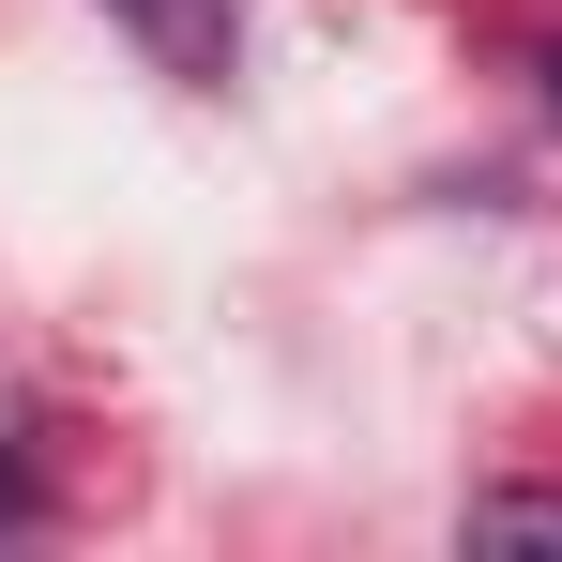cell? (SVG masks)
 Masks as SVG:
<instances>
[{
    "instance_id": "cell-1",
    "label": "cell",
    "mask_w": 562,
    "mask_h": 562,
    "mask_svg": "<svg viewBox=\"0 0 562 562\" xmlns=\"http://www.w3.org/2000/svg\"><path fill=\"white\" fill-rule=\"evenodd\" d=\"M106 15H122V31H137V46H153V61H168L183 92H228V61H244L228 0H106Z\"/></svg>"
},
{
    "instance_id": "cell-2",
    "label": "cell",
    "mask_w": 562,
    "mask_h": 562,
    "mask_svg": "<svg viewBox=\"0 0 562 562\" xmlns=\"http://www.w3.org/2000/svg\"><path fill=\"white\" fill-rule=\"evenodd\" d=\"M471 548H562V502H471Z\"/></svg>"
},
{
    "instance_id": "cell-3",
    "label": "cell",
    "mask_w": 562,
    "mask_h": 562,
    "mask_svg": "<svg viewBox=\"0 0 562 562\" xmlns=\"http://www.w3.org/2000/svg\"><path fill=\"white\" fill-rule=\"evenodd\" d=\"M31 517H46V486H31V457L0 441V532H31Z\"/></svg>"
},
{
    "instance_id": "cell-4",
    "label": "cell",
    "mask_w": 562,
    "mask_h": 562,
    "mask_svg": "<svg viewBox=\"0 0 562 562\" xmlns=\"http://www.w3.org/2000/svg\"><path fill=\"white\" fill-rule=\"evenodd\" d=\"M548 92H562V61H548Z\"/></svg>"
}]
</instances>
